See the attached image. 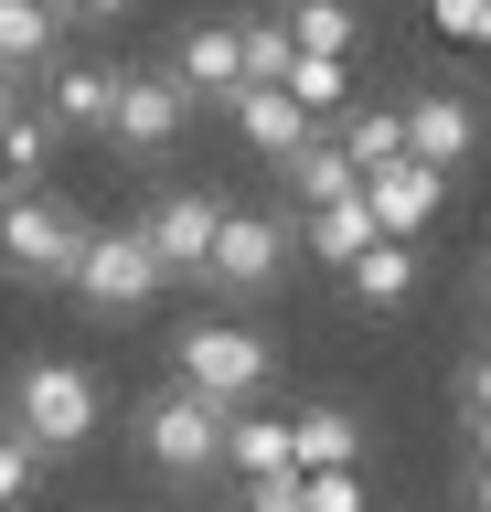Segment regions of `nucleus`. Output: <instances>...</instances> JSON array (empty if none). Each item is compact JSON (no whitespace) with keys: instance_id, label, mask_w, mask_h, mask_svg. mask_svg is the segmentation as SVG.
I'll return each mask as SVG.
<instances>
[{"instance_id":"1","label":"nucleus","mask_w":491,"mask_h":512,"mask_svg":"<svg viewBox=\"0 0 491 512\" xmlns=\"http://www.w3.org/2000/svg\"><path fill=\"white\" fill-rule=\"evenodd\" d=\"M97 416H107L97 374H86V363H65V352L11 374V438L33 448V459H75V448L97 438Z\"/></svg>"},{"instance_id":"2","label":"nucleus","mask_w":491,"mask_h":512,"mask_svg":"<svg viewBox=\"0 0 491 512\" xmlns=\"http://www.w3.org/2000/svg\"><path fill=\"white\" fill-rule=\"evenodd\" d=\"M139 459H150L161 480H214L225 470V406L193 395V384L150 395V406H139Z\"/></svg>"},{"instance_id":"3","label":"nucleus","mask_w":491,"mask_h":512,"mask_svg":"<svg viewBox=\"0 0 491 512\" xmlns=\"http://www.w3.org/2000/svg\"><path fill=\"white\" fill-rule=\"evenodd\" d=\"M75 246H86V214L54 203V192H0V267L22 288H65Z\"/></svg>"},{"instance_id":"4","label":"nucleus","mask_w":491,"mask_h":512,"mask_svg":"<svg viewBox=\"0 0 491 512\" xmlns=\"http://www.w3.org/2000/svg\"><path fill=\"white\" fill-rule=\"evenodd\" d=\"M171 363H182V384L214 395V406H257L267 374H278V352H267L246 320H193V331L171 342Z\"/></svg>"},{"instance_id":"5","label":"nucleus","mask_w":491,"mask_h":512,"mask_svg":"<svg viewBox=\"0 0 491 512\" xmlns=\"http://www.w3.org/2000/svg\"><path fill=\"white\" fill-rule=\"evenodd\" d=\"M65 288H75L97 320H129V310H150L171 278H161V256L139 246V224H129V235H86V246H75V267H65Z\"/></svg>"},{"instance_id":"6","label":"nucleus","mask_w":491,"mask_h":512,"mask_svg":"<svg viewBox=\"0 0 491 512\" xmlns=\"http://www.w3.org/2000/svg\"><path fill=\"white\" fill-rule=\"evenodd\" d=\"M278 267H289V235H278V214H214V246H203L193 278L225 288V299H267L278 288Z\"/></svg>"},{"instance_id":"7","label":"nucleus","mask_w":491,"mask_h":512,"mask_svg":"<svg viewBox=\"0 0 491 512\" xmlns=\"http://www.w3.org/2000/svg\"><path fill=\"white\" fill-rule=\"evenodd\" d=\"M182 118H193V96L171 86V75H118V96H107V128H97V139H118L129 160H171Z\"/></svg>"},{"instance_id":"8","label":"nucleus","mask_w":491,"mask_h":512,"mask_svg":"<svg viewBox=\"0 0 491 512\" xmlns=\"http://www.w3.org/2000/svg\"><path fill=\"white\" fill-rule=\"evenodd\" d=\"M363 214H374V235H417V224H438V203H449V171H427V160H374V171H353Z\"/></svg>"},{"instance_id":"9","label":"nucleus","mask_w":491,"mask_h":512,"mask_svg":"<svg viewBox=\"0 0 491 512\" xmlns=\"http://www.w3.org/2000/svg\"><path fill=\"white\" fill-rule=\"evenodd\" d=\"M395 128H406V160L459 171V160H470V139H481V107H470L459 86H438V96H417V107H395Z\"/></svg>"},{"instance_id":"10","label":"nucleus","mask_w":491,"mask_h":512,"mask_svg":"<svg viewBox=\"0 0 491 512\" xmlns=\"http://www.w3.org/2000/svg\"><path fill=\"white\" fill-rule=\"evenodd\" d=\"M214 214H225L214 192H161V203H150L139 246L161 256V278H193V267H203V246H214Z\"/></svg>"},{"instance_id":"11","label":"nucleus","mask_w":491,"mask_h":512,"mask_svg":"<svg viewBox=\"0 0 491 512\" xmlns=\"http://www.w3.org/2000/svg\"><path fill=\"white\" fill-rule=\"evenodd\" d=\"M342 278H353L363 310H406V299H417V235H363Z\"/></svg>"},{"instance_id":"12","label":"nucleus","mask_w":491,"mask_h":512,"mask_svg":"<svg viewBox=\"0 0 491 512\" xmlns=\"http://www.w3.org/2000/svg\"><path fill=\"white\" fill-rule=\"evenodd\" d=\"M289 470H363L353 406H299V416H289Z\"/></svg>"},{"instance_id":"13","label":"nucleus","mask_w":491,"mask_h":512,"mask_svg":"<svg viewBox=\"0 0 491 512\" xmlns=\"http://www.w3.org/2000/svg\"><path fill=\"white\" fill-rule=\"evenodd\" d=\"M225 107H235V128H246V150H257V160H289L299 128H310V107H299L289 86H235Z\"/></svg>"},{"instance_id":"14","label":"nucleus","mask_w":491,"mask_h":512,"mask_svg":"<svg viewBox=\"0 0 491 512\" xmlns=\"http://www.w3.org/2000/svg\"><path fill=\"white\" fill-rule=\"evenodd\" d=\"M171 86H182V96H235V86H246V64H235V22L182 32V54H171Z\"/></svg>"},{"instance_id":"15","label":"nucleus","mask_w":491,"mask_h":512,"mask_svg":"<svg viewBox=\"0 0 491 512\" xmlns=\"http://www.w3.org/2000/svg\"><path fill=\"white\" fill-rule=\"evenodd\" d=\"M107 96H118V75H107V64H54L43 118L65 128V139H97V128H107Z\"/></svg>"},{"instance_id":"16","label":"nucleus","mask_w":491,"mask_h":512,"mask_svg":"<svg viewBox=\"0 0 491 512\" xmlns=\"http://www.w3.org/2000/svg\"><path fill=\"white\" fill-rule=\"evenodd\" d=\"M225 470H246V480H289V416H246V406H225Z\"/></svg>"},{"instance_id":"17","label":"nucleus","mask_w":491,"mask_h":512,"mask_svg":"<svg viewBox=\"0 0 491 512\" xmlns=\"http://www.w3.org/2000/svg\"><path fill=\"white\" fill-rule=\"evenodd\" d=\"M278 182H289L299 203H331V192H353V160H342V139H331V128H299V150L278 160Z\"/></svg>"},{"instance_id":"18","label":"nucleus","mask_w":491,"mask_h":512,"mask_svg":"<svg viewBox=\"0 0 491 512\" xmlns=\"http://www.w3.org/2000/svg\"><path fill=\"white\" fill-rule=\"evenodd\" d=\"M54 0H0V75H33V64H54Z\"/></svg>"},{"instance_id":"19","label":"nucleus","mask_w":491,"mask_h":512,"mask_svg":"<svg viewBox=\"0 0 491 512\" xmlns=\"http://www.w3.org/2000/svg\"><path fill=\"white\" fill-rule=\"evenodd\" d=\"M54 150H65V128L43 118V107H0V182H33Z\"/></svg>"},{"instance_id":"20","label":"nucleus","mask_w":491,"mask_h":512,"mask_svg":"<svg viewBox=\"0 0 491 512\" xmlns=\"http://www.w3.org/2000/svg\"><path fill=\"white\" fill-rule=\"evenodd\" d=\"M374 235V214H363V192H331V203H310V256L321 267H353V246Z\"/></svg>"},{"instance_id":"21","label":"nucleus","mask_w":491,"mask_h":512,"mask_svg":"<svg viewBox=\"0 0 491 512\" xmlns=\"http://www.w3.org/2000/svg\"><path fill=\"white\" fill-rule=\"evenodd\" d=\"M278 22H289V54H353V32H363L342 0H289Z\"/></svg>"},{"instance_id":"22","label":"nucleus","mask_w":491,"mask_h":512,"mask_svg":"<svg viewBox=\"0 0 491 512\" xmlns=\"http://www.w3.org/2000/svg\"><path fill=\"white\" fill-rule=\"evenodd\" d=\"M278 86H289L299 107L321 118V107H342V86H353V64H342V54H289V64H278Z\"/></svg>"},{"instance_id":"23","label":"nucleus","mask_w":491,"mask_h":512,"mask_svg":"<svg viewBox=\"0 0 491 512\" xmlns=\"http://www.w3.org/2000/svg\"><path fill=\"white\" fill-rule=\"evenodd\" d=\"M331 139H342V160H353V171H374V160H395V150H406V128H395V107H353V118L331 128Z\"/></svg>"},{"instance_id":"24","label":"nucleus","mask_w":491,"mask_h":512,"mask_svg":"<svg viewBox=\"0 0 491 512\" xmlns=\"http://www.w3.org/2000/svg\"><path fill=\"white\" fill-rule=\"evenodd\" d=\"M235 64H246V86H278V64H289V22H235Z\"/></svg>"},{"instance_id":"25","label":"nucleus","mask_w":491,"mask_h":512,"mask_svg":"<svg viewBox=\"0 0 491 512\" xmlns=\"http://www.w3.org/2000/svg\"><path fill=\"white\" fill-rule=\"evenodd\" d=\"M299 512H363V470H289Z\"/></svg>"},{"instance_id":"26","label":"nucleus","mask_w":491,"mask_h":512,"mask_svg":"<svg viewBox=\"0 0 491 512\" xmlns=\"http://www.w3.org/2000/svg\"><path fill=\"white\" fill-rule=\"evenodd\" d=\"M33 480H43V459L11 438V427H0V512H22V502H33Z\"/></svg>"},{"instance_id":"27","label":"nucleus","mask_w":491,"mask_h":512,"mask_svg":"<svg viewBox=\"0 0 491 512\" xmlns=\"http://www.w3.org/2000/svg\"><path fill=\"white\" fill-rule=\"evenodd\" d=\"M438 32H449V43H481V32H491V0H438Z\"/></svg>"},{"instance_id":"28","label":"nucleus","mask_w":491,"mask_h":512,"mask_svg":"<svg viewBox=\"0 0 491 512\" xmlns=\"http://www.w3.org/2000/svg\"><path fill=\"white\" fill-rule=\"evenodd\" d=\"M139 0H54V22H129Z\"/></svg>"},{"instance_id":"29","label":"nucleus","mask_w":491,"mask_h":512,"mask_svg":"<svg viewBox=\"0 0 491 512\" xmlns=\"http://www.w3.org/2000/svg\"><path fill=\"white\" fill-rule=\"evenodd\" d=\"M235 512H299V491H289V480H246V502H235Z\"/></svg>"},{"instance_id":"30","label":"nucleus","mask_w":491,"mask_h":512,"mask_svg":"<svg viewBox=\"0 0 491 512\" xmlns=\"http://www.w3.org/2000/svg\"><path fill=\"white\" fill-rule=\"evenodd\" d=\"M0 107H22V75H0Z\"/></svg>"}]
</instances>
